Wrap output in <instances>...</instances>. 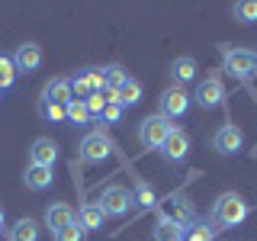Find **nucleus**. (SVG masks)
I'll list each match as a JSON object with an SVG mask.
<instances>
[{"mask_svg":"<svg viewBox=\"0 0 257 241\" xmlns=\"http://www.w3.org/2000/svg\"><path fill=\"white\" fill-rule=\"evenodd\" d=\"M247 219V199L241 193H222L212 206V222L219 228H235Z\"/></svg>","mask_w":257,"mask_h":241,"instance_id":"1","label":"nucleus"},{"mask_svg":"<svg viewBox=\"0 0 257 241\" xmlns=\"http://www.w3.org/2000/svg\"><path fill=\"white\" fill-rule=\"evenodd\" d=\"M96 206L103 209L106 219H122V215H128V209L135 206V196L122 187V183H106V187L100 190Z\"/></svg>","mask_w":257,"mask_h":241,"instance_id":"2","label":"nucleus"},{"mask_svg":"<svg viewBox=\"0 0 257 241\" xmlns=\"http://www.w3.org/2000/svg\"><path fill=\"white\" fill-rule=\"evenodd\" d=\"M222 64H225V74H231L235 80L257 77V52H247V48H222Z\"/></svg>","mask_w":257,"mask_h":241,"instance_id":"3","label":"nucleus"},{"mask_svg":"<svg viewBox=\"0 0 257 241\" xmlns=\"http://www.w3.org/2000/svg\"><path fill=\"white\" fill-rule=\"evenodd\" d=\"M112 155V142L109 135L103 132V129H96V132H87L84 139L77 145V158L84 161V164H103Z\"/></svg>","mask_w":257,"mask_h":241,"instance_id":"4","label":"nucleus"},{"mask_svg":"<svg viewBox=\"0 0 257 241\" xmlns=\"http://www.w3.org/2000/svg\"><path fill=\"white\" fill-rule=\"evenodd\" d=\"M171 129H174L171 119H164L161 112H158V116L151 112V116H145L142 123H139V142L145 145V148H155V151H161V145L167 142Z\"/></svg>","mask_w":257,"mask_h":241,"instance_id":"5","label":"nucleus"},{"mask_svg":"<svg viewBox=\"0 0 257 241\" xmlns=\"http://www.w3.org/2000/svg\"><path fill=\"white\" fill-rule=\"evenodd\" d=\"M241 148H244V132H241L235 123H225L212 132V151L215 155L231 158V155H238Z\"/></svg>","mask_w":257,"mask_h":241,"instance_id":"6","label":"nucleus"},{"mask_svg":"<svg viewBox=\"0 0 257 241\" xmlns=\"http://www.w3.org/2000/svg\"><path fill=\"white\" fill-rule=\"evenodd\" d=\"M190 103H193V96L183 90V87H177V84H171L164 93H161V116L164 119H183L190 112Z\"/></svg>","mask_w":257,"mask_h":241,"instance_id":"7","label":"nucleus"},{"mask_svg":"<svg viewBox=\"0 0 257 241\" xmlns=\"http://www.w3.org/2000/svg\"><path fill=\"white\" fill-rule=\"evenodd\" d=\"M193 100H196L199 109H215V106H222V103H225V84H222V77H219V74H209L206 80H199Z\"/></svg>","mask_w":257,"mask_h":241,"instance_id":"8","label":"nucleus"},{"mask_svg":"<svg viewBox=\"0 0 257 241\" xmlns=\"http://www.w3.org/2000/svg\"><path fill=\"white\" fill-rule=\"evenodd\" d=\"M193 215H196V209H193V203H190L187 196H171L164 206H161V222L180 225V228H190Z\"/></svg>","mask_w":257,"mask_h":241,"instance_id":"9","label":"nucleus"},{"mask_svg":"<svg viewBox=\"0 0 257 241\" xmlns=\"http://www.w3.org/2000/svg\"><path fill=\"white\" fill-rule=\"evenodd\" d=\"M187 155H190V135L183 132L180 126H174L171 135H167V142L161 145V158L171 161V164H180Z\"/></svg>","mask_w":257,"mask_h":241,"instance_id":"10","label":"nucleus"},{"mask_svg":"<svg viewBox=\"0 0 257 241\" xmlns=\"http://www.w3.org/2000/svg\"><path fill=\"white\" fill-rule=\"evenodd\" d=\"M13 64H16V71H20V74H32V71H39V64H42V45H36V42L16 45Z\"/></svg>","mask_w":257,"mask_h":241,"instance_id":"11","label":"nucleus"},{"mask_svg":"<svg viewBox=\"0 0 257 241\" xmlns=\"http://www.w3.org/2000/svg\"><path fill=\"white\" fill-rule=\"evenodd\" d=\"M45 225H48V231H61V228H68V225H74L77 222V212L71 209L68 203H52V206H45Z\"/></svg>","mask_w":257,"mask_h":241,"instance_id":"12","label":"nucleus"},{"mask_svg":"<svg viewBox=\"0 0 257 241\" xmlns=\"http://www.w3.org/2000/svg\"><path fill=\"white\" fill-rule=\"evenodd\" d=\"M71 100H74V96H71V80L68 77H52L42 87V100L39 103H58V106H68Z\"/></svg>","mask_w":257,"mask_h":241,"instance_id":"13","label":"nucleus"},{"mask_svg":"<svg viewBox=\"0 0 257 241\" xmlns=\"http://www.w3.org/2000/svg\"><path fill=\"white\" fill-rule=\"evenodd\" d=\"M58 161V145L52 139H36L29 148V164H39V167H55Z\"/></svg>","mask_w":257,"mask_h":241,"instance_id":"14","label":"nucleus"},{"mask_svg":"<svg viewBox=\"0 0 257 241\" xmlns=\"http://www.w3.org/2000/svg\"><path fill=\"white\" fill-rule=\"evenodd\" d=\"M196 74H199V64H196V58H193V55H180V58L171 61V77H174L177 87L196 80Z\"/></svg>","mask_w":257,"mask_h":241,"instance_id":"15","label":"nucleus"},{"mask_svg":"<svg viewBox=\"0 0 257 241\" xmlns=\"http://www.w3.org/2000/svg\"><path fill=\"white\" fill-rule=\"evenodd\" d=\"M106 100L109 103H122V106H135V103H142V84L135 77H128L119 90H106Z\"/></svg>","mask_w":257,"mask_h":241,"instance_id":"16","label":"nucleus"},{"mask_svg":"<svg viewBox=\"0 0 257 241\" xmlns=\"http://www.w3.org/2000/svg\"><path fill=\"white\" fill-rule=\"evenodd\" d=\"M23 183H26L29 190L42 193V190H48V187L55 183V174H52V167H39V164H29V167H26V174H23Z\"/></svg>","mask_w":257,"mask_h":241,"instance_id":"17","label":"nucleus"},{"mask_svg":"<svg viewBox=\"0 0 257 241\" xmlns=\"http://www.w3.org/2000/svg\"><path fill=\"white\" fill-rule=\"evenodd\" d=\"M103 219H106V215H103V209L96 206V203H84L77 209V225L84 231H96V228H103Z\"/></svg>","mask_w":257,"mask_h":241,"instance_id":"18","label":"nucleus"},{"mask_svg":"<svg viewBox=\"0 0 257 241\" xmlns=\"http://www.w3.org/2000/svg\"><path fill=\"white\" fill-rule=\"evenodd\" d=\"M39 235H42V228H39L36 219H16L10 225V241H39Z\"/></svg>","mask_w":257,"mask_h":241,"instance_id":"19","label":"nucleus"},{"mask_svg":"<svg viewBox=\"0 0 257 241\" xmlns=\"http://www.w3.org/2000/svg\"><path fill=\"white\" fill-rule=\"evenodd\" d=\"M132 196H135V203H139L142 209H151V206L158 203L155 187H151L148 180H142V177H135V193H132Z\"/></svg>","mask_w":257,"mask_h":241,"instance_id":"20","label":"nucleus"},{"mask_svg":"<svg viewBox=\"0 0 257 241\" xmlns=\"http://www.w3.org/2000/svg\"><path fill=\"white\" fill-rule=\"evenodd\" d=\"M71 80V96L74 100H87V96L93 93V87H90V74L87 71H77L74 77H68Z\"/></svg>","mask_w":257,"mask_h":241,"instance_id":"21","label":"nucleus"},{"mask_svg":"<svg viewBox=\"0 0 257 241\" xmlns=\"http://www.w3.org/2000/svg\"><path fill=\"white\" fill-rule=\"evenodd\" d=\"M16 77H20V71H16L13 58L0 55V93H4V90H10V87L16 84Z\"/></svg>","mask_w":257,"mask_h":241,"instance_id":"22","label":"nucleus"},{"mask_svg":"<svg viewBox=\"0 0 257 241\" xmlns=\"http://www.w3.org/2000/svg\"><path fill=\"white\" fill-rule=\"evenodd\" d=\"M103 77H106V90H119L128 80V71L122 64H106V68H103Z\"/></svg>","mask_w":257,"mask_h":241,"instance_id":"23","label":"nucleus"},{"mask_svg":"<svg viewBox=\"0 0 257 241\" xmlns=\"http://www.w3.org/2000/svg\"><path fill=\"white\" fill-rule=\"evenodd\" d=\"M231 16L238 23H257V0H238L231 7Z\"/></svg>","mask_w":257,"mask_h":241,"instance_id":"24","label":"nucleus"},{"mask_svg":"<svg viewBox=\"0 0 257 241\" xmlns=\"http://www.w3.org/2000/svg\"><path fill=\"white\" fill-rule=\"evenodd\" d=\"M39 116L45 123H68V106H58V103H39Z\"/></svg>","mask_w":257,"mask_h":241,"instance_id":"25","label":"nucleus"},{"mask_svg":"<svg viewBox=\"0 0 257 241\" xmlns=\"http://www.w3.org/2000/svg\"><path fill=\"white\" fill-rule=\"evenodd\" d=\"M183 235H187V228H180V225H171V222L155 225V241H183Z\"/></svg>","mask_w":257,"mask_h":241,"instance_id":"26","label":"nucleus"},{"mask_svg":"<svg viewBox=\"0 0 257 241\" xmlns=\"http://www.w3.org/2000/svg\"><path fill=\"white\" fill-rule=\"evenodd\" d=\"M90 112H87V103L84 100H71L68 103V123H74V126H87L90 123Z\"/></svg>","mask_w":257,"mask_h":241,"instance_id":"27","label":"nucleus"},{"mask_svg":"<svg viewBox=\"0 0 257 241\" xmlns=\"http://www.w3.org/2000/svg\"><path fill=\"white\" fill-rule=\"evenodd\" d=\"M122 112H125V106H122V103H109V100H106V109H103L100 123H106V126H116L119 119H122Z\"/></svg>","mask_w":257,"mask_h":241,"instance_id":"28","label":"nucleus"},{"mask_svg":"<svg viewBox=\"0 0 257 241\" xmlns=\"http://www.w3.org/2000/svg\"><path fill=\"white\" fill-rule=\"evenodd\" d=\"M212 238H215L212 225H193L190 235H183V241H212Z\"/></svg>","mask_w":257,"mask_h":241,"instance_id":"29","label":"nucleus"},{"mask_svg":"<svg viewBox=\"0 0 257 241\" xmlns=\"http://www.w3.org/2000/svg\"><path fill=\"white\" fill-rule=\"evenodd\" d=\"M52 241H84V228L74 222V225H68V228H61V231H55Z\"/></svg>","mask_w":257,"mask_h":241,"instance_id":"30","label":"nucleus"},{"mask_svg":"<svg viewBox=\"0 0 257 241\" xmlns=\"http://www.w3.org/2000/svg\"><path fill=\"white\" fill-rule=\"evenodd\" d=\"M84 103H87V112H90V116H103V109H106V96L103 93H90Z\"/></svg>","mask_w":257,"mask_h":241,"instance_id":"31","label":"nucleus"},{"mask_svg":"<svg viewBox=\"0 0 257 241\" xmlns=\"http://www.w3.org/2000/svg\"><path fill=\"white\" fill-rule=\"evenodd\" d=\"M0 225H4V206H0Z\"/></svg>","mask_w":257,"mask_h":241,"instance_id":"32","label":"nucleus"}]
</instances>
